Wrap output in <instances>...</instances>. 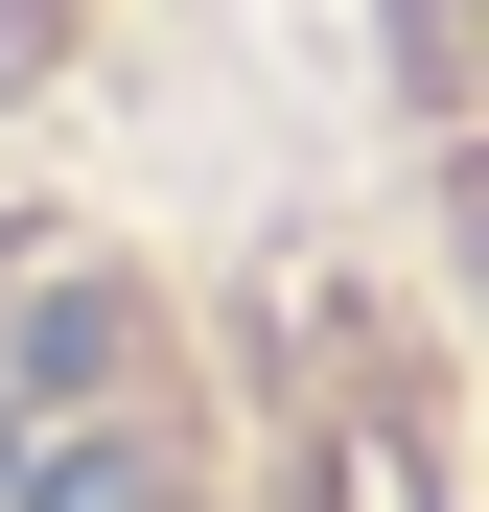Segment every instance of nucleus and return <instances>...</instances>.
Returning a JSON list of instances; mask_svg holds the SVG:
<instances>
[{"label": "nucleus", "instance_id": "nucleus-1", "mask_svg": "<svg viewBox=\"0 0 489 512\" xmlns=\"http://www.w3.org/2000/svg\"><path fill=\"white\" fill-rule=\"evenodd\" d=\"M24 512H187V466H163L140 396H47L24 419Z\"/></svg>", "mask_w": 489, "mask_h": 512}, {"label": "nucleus", "instance_id": "nucleus-2", "mask_svg": "<svg viewBox=\"0 0 489 512\" xmlns=\"http://www.w3.org/2000/svg\"><path fill=\"white\" fill-rule=\"evenodd\" d=\"M326 512H420V443H396V419L350 396V419H326Z\"/></svg>", "mask_w": 489, "mask_h": 512}, {"label": "nucleus", "instance_id": "nucleus-3", "mask_svg": "<svg viewBox=\"0 0 489 512\" xmlns=\"http://www.w3.org/2000/svg\"><path fill=\"white\" fill-rule=\"evenodd\" d=\"M0 94H47V0H0Z\"/></svg>", "mask_w": 489, "mask_h": 512}, {"label": "nucleus", "instance_id": "nucleus-4", "mask_svg": "<svg viewBox=\"0 0 489 512\" xmlns=\"http://www.w3.org/2000/svg\"><path fill=\"white\" fill-rule=\"evenodd\" d=\"M466 303H489V163H466Z\"/></svg>", "mask_w": 489, "mask_h": 512}]
</instances>
